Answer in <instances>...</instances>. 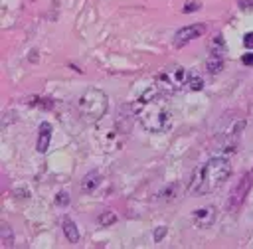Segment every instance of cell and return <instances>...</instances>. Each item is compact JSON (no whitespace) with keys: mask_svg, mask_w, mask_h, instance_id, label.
Wrapping results in <instances>:
<instances>
[{"mask_svg":"<svg viewBox=\"0 0 253 249\" xmlns=\"http://www.w3.org/2000/svg\"><path fill=\"white\" fill-rule=\"evenodd\" d=\"M130 111H132V117L136 119V123L146 132H152V134L166 132L174 121V113H172L168 95L162 93L156 85L144 89L132 101Z\"/></svg>","mask_w":253,"mask_h":249,"instance_id":"1","label":"cell"},{"mask_svg":"<svg viewBox=\"0 0 253 249\" xmlns=\"http://www.w3.org/2000/svg\"><path fill=\"white\" fill-rule=\"evenodd\" d=\"M231 176V164L223 156H213L202 166H198L192 174L188 192L196 196H204L210 192H215L227 178Z\"/></svg>","mask_w":253,"mask_h":249,"instance_id":"2","label":"cell"},{"mask_svg":"<svg viewBox=\"0 0 253 249\" xmlns=\"http://www.w3.org/2000/svg\"><path fill=\"white\" fill-rule=\"evenodd\" d=\"M75 105H77L79 117L85 123H97V121H101L105 117V113L109 109V97L101 89L89 87V89H85L77 97V103Z\"/></svg>","mask_w":253,"mask_h":249,"instance_id":"3","label":"cell"},{"mask_svg":"<svg viewBox=\"0 0 253 249\" xmlns=\"http://www.w3.org/2000/svg\"><path fill=\"white\" fill-rule=\"evenodd\" d=\"M190 77H192V69H186L182 65H172L156 75V87L166 95L190 91Z\"/></svg>","mask_w":253,"mask_h":249,"instance_id":"4","label":"cell"},{"mask_svg":"<svg viewBox=\"0 0 253 249\" xmlns=\"http://www.w3.org/2000/svg\"><path fill=\"white\" fill-rule=\"evenodd\" d=\"M251 186H253V168H251V170L239 180V184L233 188V192H231V196H229V209H231V211H237V209L241 208V204H243L245 196L249 194Z\"/></svg>","mask_w":253,"mask_h":249,"instance_id":"5","label":"cell"},{"mask_svg":"<svg viewBox=\"0 0 253 249\" xmlns=\"http://www.w3.org/2000/svg\"><path fill=\"white\" fill-rule=\"evenodd\" d=\"M202 34H206V24H192V26L180 28V30L174 34V45H176V47H182V45H186L188 42L200 38Z\"/></svg>","mask_w":253,"mask_h":249,"instance_id":"6","label":"cell"},{"mask_svg":"<svg viewBox=\"0 0 253 249\" xmlns=\"http://www.w3.org/2000/svg\"><path fill=\"white\" fill-rule=\"evenodd\" d=\"M192 223L196 227H210L215 221V208L213 206H206V208H198L192 211L190 215Z\"/></svg>","mask_w":253,"mask_h":249,"instance_id":"7","label":"cell"},{"mask_svg":"<svg viewBox=\"0 0 253 249\" xmlns=\"http://www.w3.org/2000/svg\"><path fill=\"white\" fill-rule=\"evenodd\" d=\"M49 142H51V124L43 121L38 128V140H36L38 152H45L49 148Z\"/></svg>","mask_w":253,"mask_h":249,"instance_id":"8","label":"cell"},{"mask_svg":"<svg viewBox=\"0 0 253 249\" xmlns=\"http://www.w3.org/2000/svg\"><path fill=\"white\" fill-rule=\"evenodd\" d=\"M206 69L210 75H217L223 69V53L210 49V57L206 59Z\"/></svg>","mask_w":253,"mask_h":249,"instance_id":"9","label":"cell"},{"mask_svg":"<svg viewBox=\"0 0 253 249\" xmlns=\"http://www.w3.org/2000/svg\"><path fill=\"white\" fill-rule=\"evenodd\" d=\"M99 184H101V174H99V172H89V174H85V178L81 180V190H83L85 194H91V192H95V190L99 188Z\"/></svg>","mask_w":253,"mask_h":249,"instance_id":"10","label":"cell"},{"mask_svg":"<svg viewBox=\"0 0 253 249\" xmlns=\"http://www.w3.org/2000/svg\"><path fill=\"white\" fill-rule=\"evenodd\" d=\"M61 227H63V233H65V237H67L69 243H77L79 241V229H77V225L69 217H63L61 219Z\"/></svg>","mask_w":253,"mask_h":249,"instance_id":"11","label":"cell"},{"mask_svg":"<svg viewBox=\"0 0 253 249\" xmlns=\"http://www.w3.org/2000/svg\"><path fill=\"white\" fill-rule=\"evenodd\" d=\"M0 243H2V247H12V243H14L12 229H10L8 223H2L0 225Z\"/></svg>","mask_w":253,"mask_h":249,"instance_id":"12","label":"cell"},{"mask_svg":"<svg viewBox=\"0 0 253 249\" xmlns=\"http://www.w3.org/2000/svg\"><path fill=\"white\" fill-rule=\"evenodd\" d=\"M115 221H117V215H115L113 211L105 209V211H101V213H99V223H101V225H105V227H107V225H111V223H115Z\"/></svg>","mask_w":253,"mask_h":249,"instance_id":"13","label":"cell"},{"mask_svg":"<svg viewBox=\"0 0 253 249\" xmlns=\"http://www.w3.org/2000/svg\"><path fill=\"white\" fill-rule=\"evenodd\" d=\"M158 198L160 200H172V198H176V186H168L166 190H162L158 194Z\"/></svg>","mask_w":253,"mask_h":249,"instance_id":"14","label":"cell"},{"mask_svg":"<svg viewBox=\"0 0 253 249\" xmlns=\"http://www.w3.org/2000/svg\"><path fill=\"white\" fill-rule=\"evenodd\" d=\"M55 204H57L59 208H65V206L69 204V194H67V192H59V194L55 196Z\"/></svg>","mask_w":253,"mask_h":249,"instance_id":"15","label":"cell"},{"mask_svg":"<svg viewBox=\"0 0 253 249\" xmlns=\"http://www.w3.org/2000/svg\"><path fill=\"white\" fill-rule=\"evenodd\" d=\"M164 235H166V227L162 225V227H158V229L154 231V241H156V243H158V241H162V237H164Z\"/></svg>","mask_w":253,"mask_h":249,"instance_id":"16","label":"cell"},{"mask_svg":"<svg viewBox=\"0 0 253 249\" xmlns=\"http://www.w3.org/2000/svg\"><path fill=\"white\" fill-rule=\"evenodd\" d=\"M243 45H245L247 49H253V34H251V32L245 34V38H243Z\"/></svg>","mask_w":253,"mask_h":249,"instance_id":"17","label":"cell"},{"mask_svg":"<svg viewBox=\"0 0 253 249\" xmlns=\"http://www.w3.org/2000/svg\"><path fill=\"white\" fill-rule=\"evenodd\" d=\"M182 10H184V12H196V10H200V4H198V2H188Z\"/></svg>","mask_w":253,"mask_h":249,"instance_id":"18","label":"cell"},{"mask_svg":"<svg viewBox=\"0 0 253 249\" xmlns=\"http://www.w3.org/2000/svg\"><path fill=\"white\" fill-rule=\"evenodd\" d=\"M241 61H243L245 65H251V63H253V53H245V55L241 57Z\"/></svg>","mask_w":253,"mask_h":249,"instance_id":"19","label":"cell"}]
</instances>
